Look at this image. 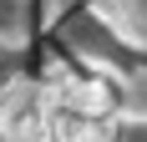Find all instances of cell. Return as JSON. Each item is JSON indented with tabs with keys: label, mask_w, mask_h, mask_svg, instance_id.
Masks as SVG:
<instances>
[{
	"label": "cell",
	"mask_w": 147,
	"mask_h": 142,
	"mask_svg": "<svg viewBox=\"0 0 147 142\" xmlns=\"http://www.w3.org/2000/svg\"><path fill=\"white\" fill-rule=\"evenodd\" d=\"M46 127H51V142H107V122L96 112H81V107L66 101V97H56Z\"/></svg>",
	"instance_id": "obj_1"
}]
</instances>
